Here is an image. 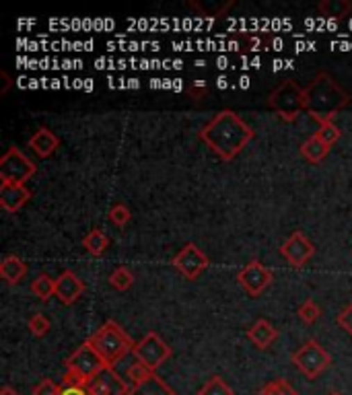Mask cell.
Wrapping results in <instances>:
<instances>
[{
    "instance_id": "6da1fadb",
    "label": "cell",
    "mask_w": 352,
    "mask_h": 395,
    "mask_svg": "<svg viewBox=\"0 0 352 395\" xmlns=\"http://www.w3.org/2000/svg\"><path fill=\"white\" fill-rule=\"evenodd\" d=\"M253 136H255L253 128L231 110L219 112L200 130V138L223 161H233L235 157L253 140Z\"/></svg>"
},
{
    "instance_id": "7a4b0ae2",
    "label": "cell",
    "mask_w": 352,
    "mask_h": 395,
    "mask_svg": "<svg viewBox=\"0 0 352 395\" xmlns=\"http://www.w3.org/2000/svg\"><path fill=\"white\" fill-rule=\"evenodd\" d=\"M305 97H307V112L311 119L319 121V126L332 121L336 113L342 112L351 103V95L328 72H319L305 87Z\"/></svg>"
},
{
    "instance_id": "3957f363",
    "label": "cell",
    "mask_w": 352,
    "mask_h": 395,
    "mask_svg": "<svg viewBox=\"0 0 352 395\" xmlns=\"http://www.w3.org/2000/svg\"><path fill=\"white\" fill-rule=\"evenodd\" d=\"M91 346L97 350V354L103 358V362L108 367H114L126 356L134 350L136 342H132V338L117 326L116 321H106L91 338Z\"/></svg>"
},
{
    "instance_id": "277c9868",
    "label": "cell",
    "mask_w": 352,
    "mask_h": 395,
    "mask_svg": "<svg viewBox=\"0 0 352 395\" xmlns=\"http://www.w3.org/2000/svg\"><path fill=\"white\" fill-rule=\"evenodd\" d=\"M268 106L278 113L283 119L294 121L299 113L307 110V97L305 89H301L294 81H285L280 83L268 97Z\"/></svg>"
},
{
    "instance_id": "5b68a950",
    "label": "cell",
    "mask_w": 352,
    "mask_h": 395,
    "mask_svg": "<svg viewBox=\"0 0 352 395\" xmlns=\"http://www.w3.org/2000/svg\"><path fill=\"white\" fill-rule=\"evenodd\" d=\"M293 364L309 379H317L330 364H332V356L330 352L324 350V346H319V342L315 339H309L305 342L293 356H291Z\"/></svg>"
},
{
    "instance_id": "8992f818",
    "label": "cell",
    "mask_w": 352,
    "mask_h": 395,
    "mask_svg": "<svg viewBox=\"0 0 352 395\" xmlns=\"http://www.w3.org/2000/svg\"><path fill=\"white\" fill-rule=\"evenodd\" d=\"M35 163L27 159L17 146H10L2 157H0V183H15V185H25L35 175Z\"/></svg>"
},
{
    "instance_id": "52a82bcc",
    "label": "cell",
    "mask_w": 352,
    "mask_h": 395,
    "mask_svg": "<svg viewBox=\"0 0 352 395\" xmlns=\"http://www.w3.org/2000/svg\"><path fill=\"white\" fill-rule=\"evenodd\" d=\"M132 354H134V358L138 362H142L149 371L155 373L163 362L169 360V356L174 354V350L157 332H149L144 338L136 342Z\"/></svg>"
},
{
    "instance_id": "ba28073f",
    "label": "cell",
    "mask_w": 352,
    "mask_h": 395,
    "mask_svg": "<svg viewBox=\"0 0 352 395\" xmlns=\"http://www.w3.org/2000/svg\"><path fill=\"white\" fill-rule=\"evenodd\" d=\"M64 367L68 371H74L78 375H83L87 381H91L95 375H99L108 364L103 362V358L97 354V350L91 346L89 339L83 342V346H78L66 360H64Z\"/></svg>"
},
{
    "instance_id": "9c48e42d",
    "label": "cell",
    "mask_w": 352,
    "mask_h": 395,
    "mask_svg": "<svg viewBox=\"0 0 352 395\" xmlns=\"http://www.w3.org/2000/svg\"><path fill=\"white\" fill-rule=\"evenodd\" d=\"M237 280L241 284V288L249 294V296H258L262 294L272 280H274V274L268 266H264L262 262L258 260H251L247 266H243L239 272H237Z\"/></svg>"
},
{
    "instance_id": "30bf717a",
    "label": "cell",
    "mask_w": 352,
    "mask_h": 395,
    "mask_svg": "<svg viewBox=\"0 0 352 395\" xmlns=\"http://www.w3.org/2000/svg\"><path fill=\"white\" fill-rule=\"evenodd\" d=\"M171 264L185 280H196L208 268V258L198 245L187 243V245H183V249L179 253H176Z\"/></svg>"
},
{
    "instance_id": "8fae6325",
    "label": "cell",
    "mask_w": 352,
    "mask_h": 395,
    "mask_svg": "<svg viewBox=\"0 0 352 395\" xmlns=\"http://www.w3.org/2000/svg\"><path fill=\"white\" fill-rule=\"evenodd\" d=\"M280 253L293 268H301L313 258L315 247L301 230H294L293 235L280 245Z\"/></svg>"
},
{
    "instance_id": "7c38bea8",
    "label": "cell",
    "mask_w": 352,
    "mask_h": 395,
    "mask_svg": "<svg viewBox=\"0 0 352 395\" xmlns=\"http://www.w3.org/2000/svg\"><path fill=\"white\" fill-rule=\"evenodd\" d=\"M87 392L89 395H126L128 385L114 367H106L99 375H95L89 381Z\"/></svg>"
},
{
    "instance_id": "4fadbf2b",
    "label": "cell",
    "mask_w": 352,
    "mask_h": 395,
    "mask_svg": "<svg viewBox=\"0 0 352 395\" xmlns=\"http://www.w3.org/2000/svg\"><path fill=\"white\" fill-rule=\"evenodd\" d=\"M85 288V283L72 270H64L56 278V296L64 305H74L83 296Z\"/></svg>"
},
{
    "instance_id": "5bb4252c",
    "label": "cell",
    "mask_w": 352,
    "mask_h": 395,
    "mask_svg": "<svg viewBox=\"0 0 352 395\" xmlns=\"http://www.w3.org/2000/svg\"><path fill=\"white\" fill-rule=\"evenodd\" d=\"M31 198V192L25 185H15V183H0V206L6 212H17L21 210Z\"/></svg>"
},
{
    "instance_id": "9a60e30c",
    "label": "cell",
    "mask_w": 352,
    "mask_h": 395,
    "mask_svg": "<svg viewBox=\"0 0 352 395\" xmlns=\"http://www.w3.org/2000/svg\"><path fill=\"white\" fill-rule=\"evenodd\" d=\"M29 146L33 149V153L42 159H48L56 153L60 146V138L50 130V128H40L31 138H29Z\"/></svg>"
},
{
    "instance_id": "2e32d148",
    "label": "cell",
    "mask_w": 352,
    "mask_h": 395,
    "mask_svg": "<svg viewBox=\"0 0 352 395\" xmlns=\"http://www.w3.org/2000/svg\"><path fill=\"white\" fill-rule=\"evenodd\" d=\"M247 338L251 339V344L260 350L270 348V344L278 338V330L268 321V319H258L249 330H247Z\"/></svg>"
},
{
    "instance_id": "e0dca14e",
    "label": "cell",
    "mask_w": 352,
    "mask_h": 395,
    "mask_svg": "<svg viewBox=\"0 0 352 395\" xmlns=\"http://www.w3.org/2000/svg\"><path fill=\"white\" fill-rule=\"evenodd\" d=\"M126 395H177L167 383L165 379H161L157 373H151L144 381H140L138 385L128 387Z\"/></svg>"
},
{
    "instance_id": "ac0fdd59",
    "label": "cell",
    "mask_w": 352,
    "mask_h": 395,
    "mask_svg": "<svg viewBox=\"0 0 352 395\" xmlns=\"http://www.w3.org/2000/svg\"><path fill=\"white\" fill-rule=\"evenodd\" d=\"M25 276H27V264L15 253L4 255L0 264V278L6 284H19Z\"/></svg>"
},
{
    "instance_id": "d6986e66",
    "label": "cell",
    "mask_w": 352,
    "mask_h": 395,
    "mask_svg": "<svg viewBox=\"0 0 352 395\" xmlns=\"http://www.w3.org/2000/svg\"><path fill=\"white\" fill-rule=\"evenodd\" d=\"M328 153H330V146H326L315 134L301 144V155L311 163H321L328 157Z\"/></svg>"
},
{
    "instance_id": "ffe728a7",
    "label": "cell",
    "mask_w": 352,
    "mask_h": 395,
    "mask_svg": "<svg viewBox=\"0 0 352 395\" xmlns=\"http://www.w3.org/2000/svg\"><path fill=\"white\" fill-rule=\"evenodd\" d=\"M83 245H85V249L91 253V255H103V251L110 247V237L103 233V230H99V228H93V230H89L87 235H85V239H83Z\"/></svg>"
},
{
    "instance_id": "44dd1931",
    "label": "cell",
    "mask_w": 352,
    "mask_h": 395,
    "mask_svg": "<svg viewBox=\"0 0 352 395\" xmlns=\"http://www.w3.org/2000/svg\"><path fill=\"white\" fill-rule=\"evenodd\" d=\"M319 12L330 19H344L349 17L352 10V4L349 0H324L319 6Z\"/></svg>"
},
{
    "instance_id": "7402d4cb",
    "label": "cell",
    "mask_w": 352,
    "mask_h": 395,
    "mask_svg": "<svg viewBox=\"0 0 352 395\" xmlns=\"http://www.w3.org/2000/svg\"><path fill=\"white\" fill-rule=\"evenodd\" d=\"M31 292L40 299V301H48L50 296L56 294V280L50 278L48 274H40L33 278L31 283Z\"/></svg>"
},
{
    "instance_id": "603a6c76",
    "label": "cell",
    "mask_w": 352,
    "mask_h": 395,
    "mask_svg": "<svg viewBox=\"0 0 352 395\" xmlns=\"http://www.w3.org/2000/svg\"><path fill=\"white\" fill-rule=\"evenodd\" d=\"M198 395H235V392L231 389V385L225 383L223 377L215 375V377H210V379L198 389Z\"/></svg>"
},
{
    "instance_id": "cb8c5ba5",
    "label": "cell",
    "mask_w": 352,
    "mask_h": 395,
    "mask_svg": "<svg viewBox=\"0 0 352 395\" xmlns=\"http://www.w3.org/2000/svg\"><path fill=\"white\" fill-rule=\"evenodd\" d=\"M151 373H153V371H149L142 362L134 360V362H132V364L124 371L121 379L126 381V385H128V387H132V385H138L140 381H144Z\"/></svg>"
},
{
    "instance_id": "d4e9b609",
    "label": "cell",
    "mask_w": 352,
    "mask_h": 395,
    "mask_svg": "<svg viewBox=\"0 0 352 395\" xmlns=\"http://www.w3.org/2000/svg\"><path fill=\"white\" fill-rule=\"evenodd\" d=\"M315 136H317L326 146L332 149V146L340 140L342 132H340V128H338L334 121H328V124H321V126H319V130L315 132Z\"/></svg>"
},
{
    "instance_id": "484cf974",
    "label": "cell",
    "mask_w": 352,
    "mask_h": 395,
    "mask_svg": "<svg viewBox=\"0 0 352 395\" xmlns=\"http://www.w3.org/2000/svg\"><path fill=\"white\" fill-rule=\"evenodd\" d=\"M260 395H299V392L287 379H274L260 389Z\"/></svg>"
},
{
    "instance_id": "4316f807",
    "label": "cell",
    "mask_w": 352,
    "mask_h": 395,
    "mask_svg": "<svg viewBox=\"0 0 352 395\" xmlns=\"http://www.w3.org/2000/svg\"><path fill=\"white\" fill-rule=\"evenodd\" d=\"M299 317L305 321V323H315L319 317H321V307L313 301V299H307L299 305Z\"/></svg>"
},
{
    "instance_id": "83f0119b",
    "label": "cell",
    "mask_w": 352,
    "mask_h": 395,
    "mask_svg": "<svg viewBox=\"0 0 352 395\" xmlns=\"http://www.w3.org/2000/svg\"><path fill=\"white\" fill-rule=\"evenodd\" d=\"M134 283V276H132V272L126 268V266H119L116 268L114 272H112V276H110V284L116 288V290H128L130 286Z\"/></svg>"
},
{
    "instance_id": "f1b7e54d",
    "label": "cell",
    "mask_w": 352,
    "mask_h": 395,
    "mask_svg": "<svg viewBox=\"0 0 352 395\" xmlns=\"http://www.w3.org/2000/svg\"><path fill=\"white\" fill-rule=\"evenodd\" d=\"M29 332L35 336V338H44L48 332H50V328H52V323H50V319L44 315V313H35L31 319H29Z\"/></svg>"
},
{
    "instance_id": "f546056e",
    "label": "cell",
    "mask_w": 352,
    "mask_h": 395,
    "mask_svg": "<svg viewBox=\"0 0 352 395\" xmlns=\"http://www.w3.org/2000/svg\"><path fill=\"white\" fill-rule=\"evenodd\" d=\"M132 219V210L126 204H114L110 210V221L116 226H126Z\"/></svg>"
},
{
    "instance_id": "4dcf8cb0",
    "label": "cell",
    "mask_w": 352,
    "mask_h": 395,
    "mask_svg": "<svg viewBox=\"0 0 352 395\" xmlns=\"http://www.w3.org/2000/svg\"><path fill=\"white\" fill-rule=\"evenodd\" d=\"M33 395H62V387L58 383H54L52 379H42L33 387Z\"/></svg>"
},
{
    "instance_id": "1f68e13d",
    "label": "cell",
    "mask_w": 352,
    "mask_h": 395,
    "mask_svg": "<svg viewBox=\"0 0 352 395\" xmlns=\"http://www.w3.org/2000/svg\"><path fill=\"white\" fill-rule=\"evenodd\" d=\"M338 326L352 336V303L338 315Z\"/></svg>"
},
{
    "instance_id": "d6a6232c",
    "label": "cell",
    "mask_w": 352,
    "mask_h": 395,
    "mask_svg": "<svg viewBox=\"0 0 352 395\" xmlns=\"http://www.w3.org/2000/svg\"><path fill=\"white\" fill-rule=\"evenodd\" d=\"M62 395H89L87 387H62Z\"/></svg>"
},
{
    "instance_id": "836d02e7",
    "label": "cell",
    "mask_w": 352,
    "mask_h": 395,
    "mask_svg": "<svg viewBox=\"0 0 352 395\" xmlns=\"http://www.w3.org/2000/svg\"><path fill=\"white\" fill-rule=\"evenodd\" d=\"M0 395H19V392L6 385V387H2V392H0Z\"/></svg>"
},
{
    "instance_id": "e575fe53",
    "label": "cell",
    "mask_w": 352,
    "mask_h": 395,
    "mask_svg": "<svg viewBox=\"0 0 352 395\" xmlns=\"http://www.w3.org/2000/svg\"><path fill=\"white\" fill-rule=\"evenodd\" d=\"M328 395H344V394H340V392H330Z\"/></svg>"
}]
</instances>
